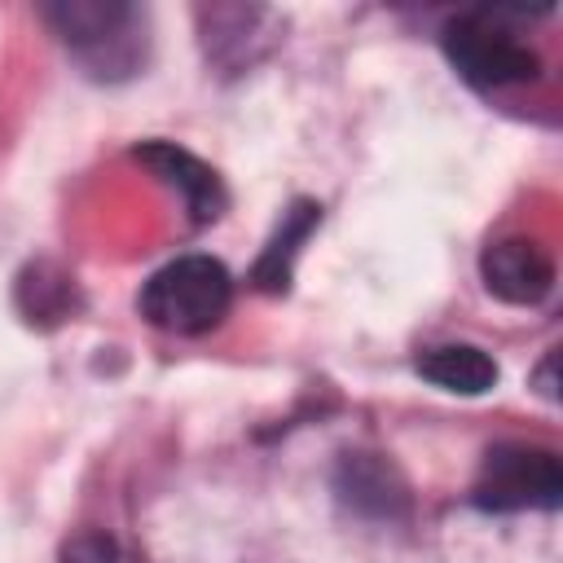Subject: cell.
Returning <instances> with one entry per match:
<instances>
[{
	"mask_svg": "<svg viewBox=\"0 0 563 563\" xmlns=\"http://www.w3.org/2000/svg\"><path fill=\"white\" fill-rule=\"evenodd\" d=\"M66 53L92 79H132L150 57V18L123 0H62L44 9Z\"/></svg>",
	"mask_w": 563,
	"mask_h": 563,
	"instance_id": "obj_1",
	"label": "cell"
},
{
	"mask_svg": "<svg viewBox=\"0 0 563 563\" xmlns=\"http://www.w3.org/2000/svg\"><path fill=\"white\" fill-rule=\"evenodd\" d=\"M233 277L211 255H176L150 273L136 295L141 317L163 334H207L229 317Z\"/></svg>",
	"mask_w": 563,
	"mask_h": 563,
	"instance_id": "obj_2",
	"label": "cell"
},
{
	"mask_svg": "<svg viewBox=\"0 0 563 563\" xmlns=\"http://www.w3.org/2000/svg\"><path fill=\"white\" fill-rule=\"evenodd\" d=\"M510 18V9H471L444 26V53L466 84L510 88L537 79L541 57L528 48V40H519Z\"/></svg>",
	"mask_w": 563,
	"mask_h": 563,
	"instance_id": "obj_3",
	"label": "cell"
},
{
	"mask_svg": "<svg viewBox=\"0 0 563 563\" xmlns=\"http://www.w3.org/2000/svg\"><path fill=\"white\" fill-rule=\"evenodd\" d=\"M479 510H554L563 497V466L550 449L537 444H497L484 453L475 488H471Z\"/></svg>",
	"mask_w": 563,
	"mask_h": 563,
	"instance_id": "obj_4",
	"label": "cell"
},
{
	"mask_svg": "<svg viewBox=\"0 0 563 563\" xmlns=\"http://www.w3.org/2000/svg\"><path fill=\"white\" fill-rule=\"evenodd\" d=\"M479 277L501 303L532 308L554 290V260L537 238H497L479 255Z\"/></svg>",
	"mask_w": 563,
	"mask_h": 563,
	"instance_id": "obj_5",
	"label": "cell"
},
{
	"mask_svg": "<svg viewBox=\"0 0 563 563\" xmlns=\"http://www.w3.org/2000/svg\"><path fill=\"white\" fill-rule=\"evenodd\" d=\"M132 158L145 163L167 189L180 194V202H185V211H189L194 224H211V220L224 216L229 194H224L220 176H216L198 154H189V150H180V145H172V141H145V145L132 150Z\"/></svg>",
	"mask_w": 563,
	"mask_h": 563,
	"instance_id": "obj_6",
	"label": "cell"
},
{
	"mask_svg": "<svg viewBox=\"0 0 563 563\" xmlns=\"http://www.w3.org/2000/svg\"><path fill=\"white\" fill-rule=\"evenodd\" d=\"M418 374L453 396H484L497 387V361L471 343H440L418 356Z\"/></svg>",
	"mask_w": 563,
	"mask_h": 563,
	"instance_id": "obj_7",
	"label": "cell"
},
{
	"mask_svg": "<svg viewBox=\"0 0 563 563\" xmlns=\"http://www.w3.org/2000/svg\"><path fill=\"white\" fill-rule=\"evenodd\" d=\"M321 224V207L317 202H295L286 216H282V224H277V233L268 238V246L260 251V260H255V286L260 290H286V282H290V264H295V255H299V246L308 242V233Z\"/></svg>",
	"mask_w": 563,
	"mask_h": 563,
	"instance_id": "obj_8",
	"label": "cell"
},
{
	"mask_svg": "<svg viewBox=\"0 0 563 563\" xmlns=\"http://www.w3.org/2000/svg\"><path fill=\"white\" fill-rule=\"evenodd\" d=\"M343 493L352 497L356 510H374V515H391V501H400V484H391V471L374 457H347L343 462Z\"/></svg>",
	"mask_w": 563,
	"mask_h": 563,
	"instance_id": "obj_9",
	"label": "cell"
},
{
	"mask_svg": "<svg viewBox=\"0 0 563 563\" xmlns=\"http://www.w3.org/2000/svg\"><path fill=\"white\" fill-rule=\"evenodd\" d=\"M62 563H128V554L101 532H79L62 545Z\"/></svg>",
	"mask_w": 563,
	"mask_h": 563,
	"instance_id": "obj_10",
	"label": "cell"
}]
</instances>
